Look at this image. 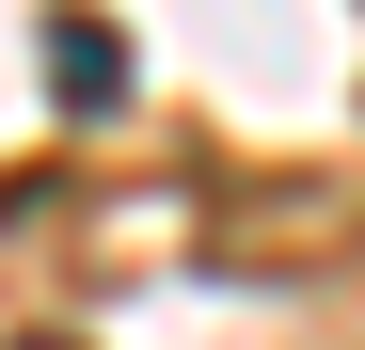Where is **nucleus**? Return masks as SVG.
<instances>
[{
	"label": "nucleus",
	"mask_w": 365,
	"mask_h": 350,
	"mask_svg": "<svg viewBox=\"0 0 365 350\" xmlns=\"http://www.w3.org/2000/svg\"><path fill=\"white\" fill-rule=\"evenodd\" d=\"M48 80H64V96H128V48H111L96 16H64V32H48Z\"/></svg>",
	"instance_id": "nucleus-1"
},
{
	"label": "nucleus",
	"mask_w": 365,
	"mask_h": 350,
	"mask_svg": "<svg viewBox=\"0 0 365 350\" xmlns=\"http://www.w3.org/2000/svg\"><path fill=\"white\" fill-rule=\"evenodd\" d=\"M16 350H64V334H16Z\"/></svg>",
	"instance_id": "nucleus-2"
}]
</instances>
